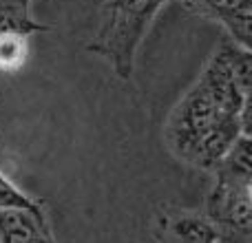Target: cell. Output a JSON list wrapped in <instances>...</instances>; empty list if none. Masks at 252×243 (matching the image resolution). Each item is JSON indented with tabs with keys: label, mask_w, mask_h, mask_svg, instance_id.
<instances>
[{
	"label": "cell",
	"mask_w": 252,
	"mask_h": 243,
	"mask_svg": "<svg viewBox=\"0 0 252 243\" xmlns=\"http://www.w3.org/2000/svg\"><path fill=\"white\" fill-rule=\"evenodd\" d=\"M250 49L226 38L170 111L164 126L166 146L179 161L213 173L232 144L250 135Z\"/></svg>",
	"instance_id": "6da1fadb"
},
{
	"label": "cell",
	"mask_w": 252,
	"mask_h": 243,
	"mask_svg": "<svg viewBox=\"0 0 252 243\" xmlns=\"http://www.w3.org/2000/svg\"><path fill=\"white\" fill-rule=\"evenodd\" d=\"M27 38L16 33L0 35V71L2 73H16L25 66L27 62Z\"/></svg>",
	"instance_id": "ba28073f"
},
{
	"label": "cell",
	"mask_w": 252,
	"mask_h": 243,
	"mask_svg": "<svg viewBox=\"0 0 252 243\" xmlns=\"http://www.w3.org/2000/svg\"><path fill=\"white\" fill-rule=\"evenodd\" d=\"M0 243H53V232L25 210H0Z\"/></svg>",
	"instance_id": "277c9868"
},
{
	"label": "cell",
	"mask_w": 252,
	"mask_h": 243,
	"mask_svg": "<svg viewBox=\"0 0 252 243\" xmlns=\"http://www.w3.org/2000/svg\"><path fill=\"white\" fill-rule=\"evenodd\" d=\"M0 210H25V213L33 214L44 228L51 230V223H49L42 201L27 195L25 190H20L2 170H0Z\"/></svg>",
	"instance_id": "52a82bcc"
},
{
	"label": "cell",
	"mask_w": 252,
	"mask_h": 243,
	"mask_svg": "<svg viewBox=\"0 0 252 243\" xmlns=\"http://www.w3.org/2000/svg\"><path fill=\"white\" fill-rule=\"evenodd\" d=\"M168 232L177 243H221L219 232L204 214L177 213L168 219Z\"/></svg>",
	"instance_id": "8992f818"
},
{
	"label": "cell",
	"mask_w": 252,
	"mask_h": 243,
	"mask_svg": "<svg viewBox=\"0 0 252 243\" xmlns=\"http://www.w3.org/2000/svg\"><path fill=\"white\" fill-rule=\"evenodd\" d=\"M213 177L204 217L217 228L221 243H248L252 230V179L219 168L213 170Z\"/></svg>",
	"instance_id": "3957f363"
},
{
	"label": "cell",
	"mask_w": 252,
	"mask_h": 243,
	"mask_svg": "<svg viewBox=\"0 0 252 243\" xmlns=\"http://www.w3.org/2000/svg\"><path fill=\"white\" fill-rule=\"evenodd\" d=\"M166 2L168 0H109L97 38L89 44V51L104 56L115 73L128 80L137 47Z\"/></svg>",
	"instance_id": "7a4b0ae2"
},
{
	"label": "cell",
	"mask_w": 252,
	"mask_h": 243,
	"mask_svg": "<svg viewBox=\"0 0 252 243\" xmlns=\"http://www.w3.org/2000/svg\"><path fill=\"white\" fill-rule=\"evenodd\" d=\"M44 31H51V27L33 20L31 0H0V35L16 33L29 38L31 33Z\"/></svg>",
	"instance_id": "5b68a950"
}]
</instances>
